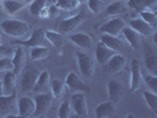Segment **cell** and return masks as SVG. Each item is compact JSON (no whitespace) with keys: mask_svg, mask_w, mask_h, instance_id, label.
Listing matches in <instances>:
<instances>
[{"mask_svg":"<svg viewBox=\"0 0 157 118\" xmlns=\"http://www.w3.org/2000/svg\"><path fill=\"white\" fill-rule=\"evenodd\" d=\"M126 63L125 57L123 55H119V53H115V55L111 57L110 59L105 63L104 65V70L106 71L108 73H118L124 69Z\"/></svg>","mask_w":157,"mask_h":118,"instance_id":"cell-12","label":"cell"},{"mask_svg":"<svg viewBox=\"0 0 157 118\" xmlns=\"http://www.w3.org/2000/svg\"><path fill=\"white\" fill-rule=\"evenodd\" d=\"M0 27L6 36L16 39H24L31 33V26L26 21L19 19H5L1 21Z\"/></svg>","mask_w":157,"mask_h":118,"instance_id":"cell-1","label":"cell"},{"mask_svg":"<svg viewBox=\"0 0 157 118\" xmlns=\"http://www.w3.org/2000/svg\"><path fill=\"white\" fill-rule=\"evenodd\" d=\"M143 79H144V82H145L147 86L151 90V92L156 93L157 92V77L156 76L150 73V74H148V76H145Z\"/></svg>","mask_w":157,"mask_h":118,"instance_id":"cell-36","label":"cell"},{"mask_svg":"<svg viewBox=\"0 0 157 118\" xmlns=\"http://www.w3.org/2000/svg\"><path fill=\"white\" fill-rule=\"evenodd\" d=\"M129 26L137 32L141 37H148V36H151L154 33V26L145 23L141 17L129 19Z\"/></svg>","mask_w":157,"mask_h":118,"instance_id":"cell-13","label":"cell"},{"mask_svg":"<svg viewBox=\"0 0 157 118\" xmlns=\"http://www.w3.org/2000/svg\"><path fill=\"white\" fill-rule=\"evenodd\" d=\"M140 17H141L145 23H148L151 26H155L157 24V17H156V13L154 11L142 10V11H140Z\"/></svg>","mask_w":157,"mask_h":118,"instance_id":"cell-32","label":"cell"},{"mask_svg":"<svg viewBox=\"0 0 157 118\" xmlns=\"http://www.w3.org/2000/svg\"><path fill=\"white\" fill-rule=\"evenodd\" d=\"M71 108L72 111L77 117H87L89 116V109H87L86 98L83 93H75L71 99Z\"/></svg>","mask_w":157,"mask_h":118,"instance_id":"cell-8","label":"cell"},{"mask_svg":"<svg viewBox=\"0 0 157 118\" xmlns=\"http://www.w3.org/2000/svg\"><path fill=\"white\" fill-rule=\"evenodd\" d=\"M134 116L132 115H126V118H132Z\"/></svg>","mask_w":157,"mask_h":118,"instance_id":"cell-46","label":"cell"},{"mask_svg":"<svg viewBox=\"0 0 157 118\" xmlns=\"http://www.w3.org/2000/svg\"><path fill=\"white\" fill-rule=\"evenodd\" d=\"M10 53H12V50L10 47H6L5 45L0 44V55H10Z\"/></svg>","mask_w":157,"mask_h":118,"instance_id":"cell-41","label":"cell"},{"mask_svg":"<svg viewBox=\"0 0 157 118\" xmlns=\"http://www.w3.org/2000/svg\"><path fill=\"white\" fill-rule=\"evenodd\" d=\"M121 33L123 34V37L125 38L126 43L130 45L131 48H134V50H138L140 48V46H141V36L135 30H132L130 26H125Z\"/></svg>","mask_w":157,"mask_h":118,"instance_id":"cell-19","label":"cell"},{"mask_svg":"<svg viewBox=\"0 0 157 118\" xmlns=\"http://www.w3.org/2000/svg\"><path fill=\"white\" fill-rule=\"evenodd\" d=\"M116 111V108H115V104L109 101V102H104L101 103L96 106L94 109V116L97 118H108L113 116Z\"/></svg>","mask_w":157,"mask_h":118,"instance_id":"cell-22","label":"cell"},{"mask_svg":"<svg viewBox=\"0 0 157 118\" xmlns=\"http://www.w3.org/2000/svg\"><path fill=\"white\" fill-rule=\"evenodd\" d=\"M38 17L41 18V19H48V11H47V6L46 7H44L41 11H40Z\"/></svg>","mask_w":157,"mask_h":118,"instance_id":"cell-42","label":"cell"},{"mask_svg":"<svg viewBox=\"0 0 157 118\" xmlns=\"http://www.w3.org/2000/svg\"><path fill=\"white\" fill-rule=\"evenodd\" d=\"M44 38H45V36H44V32L41 31V30H34V31L30 34L29 39L13 40L12 44H13V45H20V46H25V47L39 46V45H43Z\"/></svg>","mask_w":157,"mask_h":118,"instance_id":"cell-11","label":"cell"},{"mask_svg":"<svg viewBox=\"0 0 157 118\" xmlns=\"http://www.w3.org/2000/svg\"><path fill=\"white\" fill-rule=\"evenodd\" d=\"M17 93L16 91L11 94L0 96V117H12L11 112H13L16 108Z\"/></svg>","mask_w":157,"mask_h":118,"instance_id":"cell-9","label":"cell"},{"mask_svg":"<svg viewBox=\"0 0 157 118\" xmlns=\"http://www.w3.org/2000/svg\"><path fill=\"white\" fill-rule=\"evenodd\" d=\"M0 41H1V38H0Z\"/></svg>","mask_w":157,"mask_h":118,"instance_id":"cell-47","label":"cell"},{"mask_svg":"<svg viewBox=\"0 0 157 118\" xmlns=\"http://www.w3.org/2000/svg\"><path fill=\"white\" fill-rule=\"evenodd\" d=\"M115 53H117V52L112 51V50L109 48L106 45H104L101 40H99V41L96 44V46H94V58H96L97 63L103 65V66L105 65V63H106Z\"/></svg>","mask_w":157,"mask_h":118,"instance_id":"cell-16","label":"cell"},{"mask_svg":"<svg viewBox=\"0 0 157 118\" xmlns=\"http://www.w3.org/2000/svg\"><path fill=\"white\" fill-rule=\"evenodd\" d=\"M128 11V6L123 0H112L105 7V13L108 16H121Z\"/></svg>","mask_w":157,"mask_h":118,"instance_id":"cell-26","label":"cell"},{"mask_svg":"<svg viewBox=\"0 0 157 118\" xmlns=\"http://www.w3.org/2000/svg\"><path fill=\"white\" fill-rule=\"evenodd\" d=\"M47 5V0H32L30 2V13L32 16L34 17H38L39 12L43 10L44 7H46Z\"/></svg>","mask_w":157,"mask_h":118,"instance_id":"cell-31","label":"cell"},{"mask_svg":"<svg viewBox=\"0 0 157 118\" xmlns=\"http://www.w3.org/2000/svg\"><path fill=\"white\" fill-rule=\"evenodd\" d=\"M12 65H13V72L17 76L23 71L24 66H25V62H26V57H25V51L21 46L17 47L16 50L12 52Z\"/></svg>","mask_w":157,"mask_h":118,"instance_id":"cell-18","label":"cell"},{"mask_svg":"<svg viewBox=\"0 0 157 118\" xmlns=\"http://www.w3.org/2000/svg\"><path fill=\"white\" fill-rule=\"evenodd\" d=\"M50 90H51V94L52 97L56 99H62L65 94L66 91V86H65V83H64L62 79H51L50 82Z\"/></svg>","mask_w":157,"mask_h":118,"instance_id":"cell-27","label":"cell"},{"mask_svg":"<svg viewBox=\"0 0 157 118\" xmlns=\"http://www.w3.org/2000/svg\"><path fill=\"white\" fill-rule=\"evenodd\" d=\"M72 115V108H71V103L69 101L63 102L59 105L58 109V117L59 118H69Z\"/></svg>","mask_w":157,"mask_h":118,"instance_id":"cell-34","label":"cell"},{"mask_svg":"<svg viewBox=\"0 0 157 118\" xmlns=\"http://www.w3.org/2000/svg\"><path fill=\"white\" fill-rule=\"evenodd\" d=\"M2 94H4V87H2V82L0 79V96H2Z\"/></svg>","mask_w":157,"mask_h":118,"instance_id":"cell-43","label":"cell"},{"mask_svg":"<svg viewBox=\"0 0 157 118\" xmlns=\"http://www.w3.org/2000/svg\"><path fill=\"white\" fill-rule=\"evenodd\" d=\"M69 39L76 45L77 47L86 51L91 50L94 46V40L91 38V36H89L85 32H78V33H72L69 36Z\"/></svg>","mask_w":157,"mask_h":118,"instance_id":"cell-14","label":"cell"},{"mask_svg":"<svg viewBox=\"0 0 157 118\" xmlns=\"http://www.w3.org/2000/svg\"><path fill=\"white\" fill-rule=\"evenodd\" d=\"M17 106H18V116L24 118L32 117L36 110L34 99L30 96H21L17 102Z\"/></svg>","mask_w":157,"mask_h":118,"instance_id":"cell-5","label":"cell"},{"mask_svg":"<svg viewBox=\"0 0 157 118\" xmlns=\"http://www.w3.org/2000/svg\"><path fill=\"white\" fill-rule=\"evenodd\" d=\"M84 18L85 14L83 12H80L78 14H75V16H71L66 19H63L62 23H60V29L63 32H71L73 30H76L80 24L84 21Z\"/></svg>","mask_w":157,"mask_h":118,"instance_id":"cell-17","label":"cell"},{"mask_svg":"<svg viewBox=\"0 0 157 118\" xmlns=\"http://www.w3.org/2000/svg\"><path fill=\"white\" fill-rule=\"evenodd\" d=\"M44 36H45V39L51 44V45H53L56 47H62L64 45V37L59 33V32L57 31H52V30H48L44 33Z\"/></svg>","mask_w":157,"mask_h":118,"instance_id":"cell-29","label":"cell"},{"mask_svg":"<svg viewBox=\"0 0 157 118\" xmlns=\"http://www.w3.org/2000/svg\"><path fill=\"white\" fill-rule=\"evenodd\" d=\"M47 11H48V19H56L57 17L59 16V13H60V8L58 7L57 5L48 6Z\"/></svg>","mask_w":157,"mask_h":118,"instance_id":"cell-38","label":"cell"},{"mask_svg":"<svg viewBox=\"0 0 157 118\" xmlns=\"http://www.w3.org/2000/svg\"><path fill=\"white\" fill-rule=\"evenodd\" d=\"M130 72H131V74H130V92H135L138 89H141L142 84H143L142 69L140 62L137 59H132Z\"/></svg>","mask_w":157,"mask_h":118,"instance_id":"cell-10","label":"cell"},{"mask_svg":"<svg viewBox=\"0 0 157 118\" xmlns=\"http://www.w3.org/2000/svg\"><path fill=\"white\" fill-rule=\"evenodd\" d=\"M52 94L51 92H40L34 96V103H36V110L33 116L34 117H44L50 110L52 104Z\"/></svg>","mask_w":157,"mask_h":118,"instance_id":"cell-2","label":"cell"},{"mask_svg":"<svg viewBox=\"0 0 157 118\" xmlns=\"http://www.w3.org/2000/svg\"><path fill=\"white\" fill-rule=\"evenodd\" d=\"M87 8L91 11V13L97 14L102 11L103 8V1L102 0H87Z\"/></svg>","mask_w":157,"mask_h":118,"instance_id":"cell-35","label":"cell"},{"mask_svg":"<svg viewBox=\"0 0 157 118\" xmlns=\"http://www.w3.org/2000/svg\"><path fill=\"white\" fill-rule=\"evenodd\" d=\"M50 82H51V76H50L48 71H41V72H39L33 91L37 92V93L48 92V90H50Z\"/></svg>","mask_w":157,"mask_h":118,"instance_id":"cell-20","label":"cell"},{"mask_svg":"<svg viewBox=\"0 0 157 118\" xmlns=\"http://www.w3.org/2000/svg\"><path fill=\"white\" fill-rule=\"evenodd\" d=\"M76 58H77L79 72L82 73V76L85 77V78H91L94 72V60L83 51H78L76 53Z\"/></svg>","mask_w":157,"mask_h":118,"instance_id":"cell-3","label":"cell"},{"mask_svg":"<svg viewBox=\"0 0 157 118\" xmlns=\"http://www.w3.org/2000/svg\"><path fill=\"white\" fill-rule=\"evenodd\" d=\"M143 98H144L145 104L150 108V110L154 113H157V94L151 91H144Z\"/></svg>","mask_w":157,"mask_h":118,"instance_id":"cell-30","label":"cell"},{"mask_svg":"<svg viewBox=\"0 0 157 118\" xmlns=\"http://www.w3.org/2000/svg\"><path fill=\"white\" fill-rule=\"evenodd\" d=\"M50 55V48L44 45H39V46H33L30 50V58L34 62L38 60H44L48 58Z\"/></svg>","mask_w":157,"mask_h":118,"instance_id":"cell-28","label":"cell"},{"mask_svg":"<svg viewBox=\"0 0 157 118\" xmlns=\"http://www.w3.org/2000/svg\"><path fill=\"white\" fill-rule=\"evenodd\" d=\"M1 82H2V87H4V94H11L16 91L17 74L13 71H7L4 74V78Z\"/></svg>","mask_w":157,"mask_h":118,"instance_id":"cell-25","label":"cell"},{"mask_svg":"<svg viewBox=\"0 0 157 118\" xmlns=\"http://www.w3.org/2000/svg\"><path fill=\"white\" fill-rule=\"evenodd\" d=\"M64 83H65V86L71 92H90L91 91V87L85 82H83L76 72H69Z\"/></svg>","mask_w":157,"mask_h":118,"instance_id":"cell-4","label":"cell"},{"mask_svg":"<svg viewBox=\"0 0 157 118\" xmlns=\"http://www.w3.org/2000/svg\"><path fill=\"white\" fill-rule=\"evenodd\" d=\"M32 0H21V2H24V4H29V2H31Z\"/></svg>","mask_w":157,"mask_h":118,"instance_id":"cell-44","label":"cell"},{"mask_svg":"<svg viewBox=\"0 0 157 118\" xmlns=\"http://www.w3.org/2000/svg\"><path fill=\"white\" fill-rule=\"evenodd\" d=\"M38 74H39V71L33 69V67L26 69V71L24 72L21 78H20V89L23 92L27 93V92L33 91L37 78H38Z\"/></svg>","mask_w":157,"mask_h":118,"instance_id":"cell-6","label":"cell"},{"mask_svg":"<svg viewBox=\"0 0 157 118\" xmlns=\"http://www.w3.org/2000/svg\"><path fill=\"white\" fill-rule=\"evenodd\" d=\"M106 91H108V96H109L110 101L113 104H117L121 102L123 96H124V89L122 86V84L116 79H111L108 83Z\"/></svg>","mask_w":157,"mask_h":118,"instance_id":"cell-15","label":"cell"},{"mask_svg":"<svg viewBox=\"0 0 157 118\" xmlns=\"http://www.w3.org/2000/svg\"><path fill=\"white\" fill-rule=\"evenodd\" d=\"M126 26L125 20L123 18H112L110 20H108L106 23H104L99 27V31L103 34H110V36H118L122 30Z\"/></svg>","mask_w":157,"mask_h":118,"instance_id":"cell-7","label":"cell"},{"mask_svg":"<svg viewBox=\"0 0 157 118\" xmlns=\"http://www.w3.org/2000/svg\"><path fill=\"white\" fill-rule=\"evenodd\" d=\"M0 5L4 10V12L8 16H16L25 7V4L18 0H2L0 1Z\"/></svg>","mask_w":157,"mask_h":118,"instance_id":"cell-21","label":"cell"},{"mask_svg":"<svg viewBox=\"0 0 157 118\" xmlns=\"http://www.w3.org/2000/svg\"><path fill=\"white\" fill-rule=\"evenodd\" d=\"M144 64L147 70L149 71L151 74H157V57L156 53L150 48V47H145L144 50Z\"/></svg>","mask_w":157,"mask_h":118,"instance_id":"cell-24","label":"cell"},{"mask_svg":"<svg viewBox=\"0 0 157 118\" xmlns=\"http://www.w3.org/2000/svg\"><path fill=\"white\" fill-rule=\"evenodd\" d=\"M56 5L63 11H72L76 10L80 4L77 0H57Z\"/></svg>","mask_w":157,"mask_h":118,"instance_id":"cell-33","label":"cell"},{"mask_svg":"<svg viewBox=\"0 0 157 118\" xmlns=\"http://www.w3.org/2000/svg\"><path fill=\"white\" fill-rule=\"evenodd\" d=\"M77 1H78L79 4H83V2H86L87 0H77Z\"/></svg>","mask_w":157,"mask_h":118,"instance_id":"cell-45","label":"cell"},{"mask_svg":"<svg viewBox=\"0 0 157 118\" xmlns=\"http://www.w3.org/2000/svg\"><path fill=\"white\" fill-rule=\"evenodd\" d=\"M13 70L12 59L10 57H1L0 58V72H7Z\"/></svg>","mask_w":157,"mask_h":118,"instance_id":"cell-37","label":"cell"},{"mask_svg":"<svg viewBox=\"0 0 157 118\" xmlns=\"http://www.w3.org/2000/svg\"><path fill=\"white\" fill-rule=\"evenodd\" d=\"M144 1L145 0H129V6L140 12L142 10H145L144 8Z\"/></svg>","mask_w":157,"mask_h":118,"instance_id":"cell-39","label":"cell"},{"mask_svg":"<svg viewBox=\"0 0 157 118\" xmlns=\"http://www.w3.org/2000/svg\"><path fill=\"white\" fill-rule=\"evenodd\" d=\"M101 41L104 45L111 48L115 52H121L124 50V44L123 41L118 38L117 36H110V34H103L101 37Z\"/></svg>","mask_w":157,"mask_h":118,"instance_id":"cell-23","label":"cell"},{"mask_svg":"<svg viewBox=\"0 0 157 118\" xmlns=\"http://www.w3.org/2000/svg\"><path fill=\"white\" fill-rule=\"evenodd\" d=\"M144 8L155 12L157 8V0H145L144 1Z\"/></svg>","mask_w":157,"mask_h":118,"instance_id":"cell-40","label":"cell"}]
</instances>
